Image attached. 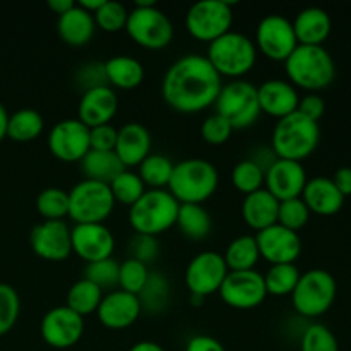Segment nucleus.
Wrapping results in <instances>:
<instances>
[{"instance_id": "obj_12", "label": "nucleus", "mask_w": 351, "mask_h": 351, "mask_svg": "<svg viewBox=\"0 0 351 351\" xmlns=\"http://www.w3.org/2000/svg\"><path fill=\"white\" fill-rule=\"evenodd\" d=\"M254 43L259 53L273 62H285L298 47L293 24L280 14H271L261 19Z\"/></svg>"}, {"instance_id": "obj_8", "label": "nucleus", "mask_w": 351, "mask_h": 351, "mask_svg": "<svg viewBox=\"0 0 351 351\" xmlns=\"http://www.w3.org/2000/svg\"><path fill=\"white\" fill-rule=\"evenodd\" d=\"M338 293L335 276L326 269H308L300 274L291 297L295 312L305 319H317L332 307Z\"/></svg>"}, {"instance_id": "obj_23", "label": "nucleus", "mask_w": 351, "mask_h": 351, "mask_svg": "<svg viewBox=\"0 0 351 351\" xmlns=\"http://www.w3.org/2000/svg\"><path fill=\"white\" fill-rule=\"evenodd\" d=\"M117 110H119V96L115 89L110 86H101L82 93L79 99L77 120L88 129L106 125L117 115Z\"/></svg>"}, {"instance_id": "obj_39", "label": "nucleus", "mask_w": 351, "mask_h": 351, "mask_svg": "<svg viewBox=\"0 0 351 351\" xmlns=\"http://www.w3.org/2000/svg\"><path fill=\"white\" fill-rule=\"evenodd\" d=\"M36 211L43 221H64L69 216V192L58 187H48L36 197Z\"/></svg>"}, {"instance_id": "obj_17", "label": "nucleus", "mask_w": 351, "mask_h": 351, "mask_svg": "<svg viewBox=\"0 0 351 351\" xmlns=\"http://www.w3.org/2000/svg\"><path fill=\"white\" fill-rule=\"evenodd\" d=\"M71 242L72 254L86 264L110 259L115 250V237L105 223L75 225L71 228Z\"/></svg>"}, {"instance_id": "obj_48", "label": "nucleus", "mask_w": 351, "mask_h": 351, "mask_svg": "<svg viewBox=\"0 0 351 351\" xmlns=\"http://www.w3.org/2000/svg\"><path fill=\"white\" fill-rule=\"evenodd\" d=\"M75 84L82 89V93L89 91V89L101 88V86H108L105 74V62H88V64L81 65L75 72Z\"/></svg>"}, {"instance_id": "obj_51", "label": "nucleus", "mask_w": 351, "mask_h": 351, "mask_svg": "<svg viewBox=\"0 0 351 351\" xmlns=\"http://www.w3.org/2000/svg\"><path fill=\"white\" fill-rule=\"evenodd\" d=\"M297 112L319 123V120H321L326 113V101L322 99V96L317 95V93H308L307 96L300 98Z\"/></svg>"}, {"instance_id": "obj_45", "label": "nucleus", "mask_w": 351, "mask_h": 351, "mask_svg": "<svg viewBox=\"0 0 351 351\" xmlns=\"http://www.w3.org/2000/svg\"><path fill=\"white\" fill-rule=\"evenodd\" d=\"M312 213L302 201V197L290 199V201L280 202V209H278V225L285 226V228L291 230V232L298 233L311 219Z\"/></svg>"}, {"instance_id": "obj_27", "label": "nucleus", "mask_w": 351, "mask_h": 351, "mask_svg": "<svg viewBox=\"0 0 351 351\" xmlns=\"http://www.w3.org/2000/svg\"><path fill=\"white\" fill-rule=\"evenodd\" d=\"M278 209H280V201L266 189H261V191L243 197L242 218L245 225L254 232H263V230L276 225Z\"/></svg>"}, {"instance_id": "obj_38", "label": "nucleus", "mask_w": 351, "mask_h": 351, "mask_svg": "<svg viewBox=\"0 0 351 351\" xmlns=\"http://www.w3.org/2000/svg\"><path fill=\"white\" fill-rule=\"evenodd\" d=\"M108 185L110 191H112L113 199H115V204L120 202V204L129 206V208L136 204L147 191L146 185L143 184L141 177L137 175V171L129 170V168L120 171Z\"/></svg>"}, {"instance_id": "obj_34", "label": "nucleus", "mask_w": 351, "mask_h": 351, "mask_svg": "<svg viewBox=\"0 0 351 351\" xmlns=\"http://www.w3.org/2000/svg\"><path fill=\"white\" fill-rule=\"evenodd\" d=\"M45 120L36 110L21 108L9 115L7 137L16 143H31L43 134Z\"/></svg>"}, {"instance_id": "obj_28", "label": "nucleus", "mask_w": 351, "mask_h": 351, "mask_svg": "<svg viewBox=\"0 0 351 351\" xmlns=\"http://www.w3.org/2000/svg\"><path fill=\"white\" fill-rule=\"evenodd\" d=\"M57 33L65 45L84 47L96 33L95 17L75 3L69 12L58 16Z\"/></svg>"}, {"instance_id": "obj_20", "label": "nucleus", "mask_w": 351, "mask_h": 351, "mask_svg": "<svg viewBox=\"0 0 351 351\" xmlns=\"http://www.w3.org/2000/svg\"><path fill=\"white\" fill-rule=\"evenodd\" d=\"M143 314V307L137 295L127 293L123 290H112L103 295L101 304L96 311L99 324L112 331H123L136 324Z\"/></svg>"}, {"instance_id": "obj_54", "label": "nucleus", "mask_w": 351, "mask_h": 351, "mask_svg": "<svg viewBox=\"0 0 351 351\" xmlns=\"http://www.w3.org/2000/svg\"><path fill=\"white\" fill-rule=\"evenodd\" d=\"M331 180L343 197H348V195H351V168L350 167L338 168L335 177H332Z\"/></svg>"}, {"instance_id": "obj_42", "label": "nucleus", "mask_w": 351, "mask_h": 351, "mask_svg": "<svg viewBox=\"0 0 351 351\" xmlns=\"http://www.w3.org/2000/svg\"><path fill=\"white\" fill-rule=\"evenodd\" d=\"M127 16H129V10L115 0H105V3L93 14L96 29H101L105 33H119L125 29Z\"/></svg>"}, {"instance_id": "obj_36", "label": "nucleus", "mask_w": 351, "mask_h": 351, "mask_svg": "<svg viewBox=\"0 0 351 351\" xmlns=\"http://www.w3.org/2000/svg\"><path fill=\"white\" fill-rule=\"evenodd\" d=\"M137 168H139L137 175L141 177L143 184L146 185L147 191H158V189L168 187L175 163L165 154L151 153Z\"/></svg>"}, {"instance_id": "obj_31", "label": "nucleus", "mask_w": 351, "mask_h": 351, "mask_svg": "<svg viewBox=\"0 0 351 351\" xmlns=\"http://www.w3.org/2000/svg\"><path fill=\"white\" fill-rule=\"evenodd\" d=\"M228 271H254L257 263L261 261L259 247H257L256 237L242 235L237 237L223 254Z\"/></svg>"}, {"instance_id": "obj_44", "label": "nucleus", "mask_w": 351, "mask_h": 351, "mask_svg": "<svg viewBox=\"0 0 351 351\" xmlns=\"http://www.w3.org/2000/svg\"><path fill=\"white\" fill-rule=\"evenodd\" d=\"M149 266L139 263L136 259L127 257L122 264H120L119 273V287L120 290L127 291V293L139 295L141 290L146 285L147 278H149Z\"/></svg>"}, {"instance_id": "obj_13", "label": "nucleus", "mask_w": 351, "mask_h": 351, "mask_svg": "<svg viewBox=\"0 0 351 351\" xmlns=\"http://www.w3.org/2000/svg\"><path fill=\"white\" fill-rule=\"evenodd\" d=\"M223 254L215 250H204L192 257L185 269V287L191 291V295L206 298L209 295L218 293L228 274Z\"/></svg>"}, {"instance_id": "obj_5", "label": "nucleus", "mask_w": 351, "mask_h": 351, "mask_svg": "<svg viewBox=\"0 0 351 351\" xmlns=\"http://www.w3.org/2000/svg\"><path fill=\"white\" fill-rule=\"evenodd\" d=\"M204 57L218 72L219 77L237 81L254 69L257 62V48L254 40L245 34L228 31L208 45V53Z\"/></svg>"}, {"instance_id": "obj_22", "label": "nucleus", "mask_w": 351, "mask_h": 351, "mask_svg": "<svg viewBox=\"0 0 351 351\" xmlns=\"http://www.w3.org/2000/svg\"><path fill=\"white\" fill-rule=\"evenodd\" d=\"M261 113L273 119H285L298 110V89L285 79H267L257 88Z\"/></svg>"}, {"instance_id": "obj_21", "label": "nucleus", "mask_w": 351, "mask_h": 351, "mask_svg": "<svg viewBox=\"0 0 351 351\" xmlns=\"http://www.w3.org/2000/svg\"><path fill=\"white\" fill-rule=\"evenodd\" d=\"M307 171L304 165L298 161L280 160L278 158L266 171L264 177V189L280 202L290 199L302 197L305 185H307Z\"/></svg>"}, {"instance_id": "obj_41", "label": "nucleus", "mask_w": 351, "mask_h": 351, "mask_svg": "<svg viewBox=\"0 0 351 351\" xmlns=\"http://www.w3.org/2000/svg\"><path fill=\"white\" fill-rule=\"evenodd\" d=\"M300 351H339V343L328 326L312 322L302 332Z\"/></svg>"}, {"instance_id": "obj_40", "label": "nucleus", "mask_w": 351, "mask_h": 351, "mask_svg": "<svg viewBox=\"0 0 351 351\" xmlns=\"http://www.w3.org/2000/svg\"><path fill=\"white\" fill-rule=\"evenodd\" d=\"M264 177H266V171L249 158L239 161L232 170L233 187L243 195H249L264 189Z\"/></svg>"}, {"instance_id": "obj_30", "label": "nucleus", "mask_w": 351, "mask_h": 351, "mask_svg": "<svg viewBox=\"0 0 351 351\" xmlns=\"http://www.w3.org/2000/svg\"><path fill=\"white\" fill-rule=\"evenodd\" d=\"M79 165L88 180L101 182V184H110L120 171L125 170V167L117 158L115 151L89 149Z\"/></svg>"}, {"instance_id": "obj_14", "label": "nucleus", "mask_w": 351, "mask_h": 351, "mask_svg": "<svg viewBox=\"0 0 351 351\" xmlns=\"http://www.w3.org/2000/svg\"><path fill=\"white\" fill-rule=\"evenodd\" d=\"M223 304L237 311H252L267 297L263 274L254 271H230L218 291Z\"/></svg>"}, {"instance_id": "obj_35", "label": "nucleus", "mask_w": 351, "mask_h": 351, "mask_svg": "<svg viewBox=\"0 0 351 351\" xmlns=\"http://www.w3.org/2000/svg\"><path fill=\"white\" fill-rule=\"evenodd\" d=\"M141 302L143 311L149 312V314L158 315L168 307L170 304V283L168 278L163 273L158 271H151L149 278H147L146 285L137 295Z\"/></svg>"}, {"instance_id": "obj_1", "label": "nucleus", "mask_w": 351, "mask_h": 351, "mask_svg": "<svg viewBox=\"0 0 351 351\" xmlns=\"http://www.w3.org/2000/svg\"><path fill=\"white\" fill-rule=\"evenodd\" d=\"M221 88V77L208 58L199 53H187L165 72L161 96L175 112L194 115L215 106Z\"/></svg>"}, {"instance_id": "obj_9", "label": "nucleus", "mask_w": 351, "mask_h": 351, "mask_svg": "<svg viewBox=\"0 0 351 351\" xmlns=\"http://www.w3.org/2000/svg\"><path fill=\"white\" fill-rule=\"evenodd\" d=\"M115 208L108 184L95 180L77 182L69 191V216L75 225L105 223Z\"/></svg>"}, {"instance_id": "obj_25", "label": "nucleus", "mask_w": 351, "mask_h": 351, "mask_svg": "<svg viewBox=\"0 0 351 351\" xmlns=\"http://www.w3.org/2000/svg\"><path fill=\"white\" fill-rule=\"evenodd\" d=\"M302 201L308 208V211L319 216H332L341 211L345 204V197L339 194L336 185L328 177H314L308 178L304 192H302Z\"/></svg>"}, {"instance_id": "obj_11", "label": "nucleus", "mask_w": 351, "mask_h": 351, "mask_svg": "<svg viewBox=\"0 0 351 351\" xmlns=\"http://www.w3.org/2000/svg\"><path fill=\"white\" fill-rule=\"evenodd\" d=\"M233 9L232 3L223 0H204L187 10L185 27L194 40L213 43L219 36L232 31Z\"/></svg>"}, {"instance_id": "obj_47", "label": "nucleus", "mask_w": 351, "mask_h": 351, "mask_svg": "<svg viewBox=\"0 0 351 351\" xmlns=\"http://www.w3.org/2000/svg\"><path fill=\"white\" fill-rule=\"evenodd\" d=\"M233 134V127L218 113H213L202 122L201 136L211 146H221L228 143Z\"/></svg>"}, {"instance_id": "obj_57", "label": "nucleus", "mask_w": 351, "mask_h": 351, "mask_svg": "<svg viewBox=\"0 0 351 351\" xmlns=\"http://www.w3.org/2000/svg\"><path fill=\"white\" fill-rule=\"evenodd\" d=\"M75 3H77V5L81 7V9H84L86 12L95 14L96 10H98L99 7H101L103 3H105V0H79V2H75Z\"/></svg>"}, {"instance_id": "obj_53", "label": "nucleus", "mask_w": 351, "mask_h": 351, "mask_svg": "<svg viewBox=\"0 0 351 351\" xmlns=\"http://www.w3.org/2000/svg\"><path fill=\"white\" fill-rule=\"evenodd\" d=\"M249 160H252L254 163L259 165L264 171H267V168L278 160V156L274 154V151L271 149V146H261L257 149H254V153L250 154Z\"/></svg>"}, {"instance_id": "obj_16", "label": "nucleus", "mask_w": 351, "mask_h": 351, "mask_svg": "<svg viewBox=\"0 0 351 351\" xmlns=\"http://www.w3.org/2000/svg\"><path fill=\"white\" fill-rule=\"evenodd\" d=\"M43 341L57 350H67L77 345L84 335V317L60 305L43 315L40 326Z\"/></svg>"}, {"instance_id": "obj_29", "label": "nucleus", "mask_w": 351, "mask_h": 351, "mask_svg": "<svg viewBox=\"0 0 351 351\" xmlns=\"http://www.w3.org/2000/svg\"><path fill=\"white\" fill-rule=\"evenodd\" d=\"M105 74L110 88L130 91L143 84L146 71L137 58L130 55H115L105 62Z\"/></svg>"}, {"instance_id": "obj_18", "label": "nucleus", "mask_w": 351, "mask_h": 351, "mask_svg": "<svg viewBox=\"0 0 351 351\" xmlns=\"http://www.w3.org/2000/svg\"><path fill=\"white\" fill-rule=\"evenodd\" d=\"M257 247H259L261 259L274 264H295L302 254L300 235L281 225H273L269 228L257 232Z\"/></svg>"}, {"instance_id": "obj_7", "label": "nucleus", "mask_w": 351, "mask_h": 351, "mask_svg": "<svg viewBox=\"0 0 351 351\" xmlns=\"http://www.w3.org/2000/svg\"><path fill=\"white\" fill-rule=\"evenodd\" d=\"M125 31L130 40L146 50H163L173 41L170 17L154 2H137L127 16Z\"/></svg>"}, {"instance_id": "obj_58", "label": "nucleus", "mask_w": 351, "mask_h": 351, "mask_svg": "<svg viewBox=\"0 0 351 351\" xmlns=\"http://www.w3.org/2000/svg\"><path fill=\"white\" fill-rule=\"evenodd\" d=\"M7 123H9V113L5 106L0 105V143L7 137Z\"/></svg>"}, {"instance_id": "obj_2", "label": "nucleus", "mask_w": 351, "mask_h": 351, "mask_svg": "<svg viewBox=\"0 0 351 351\" xmlns=\"http://www.w3.org/2000/svg\"><path fill=\"white\" fill-rule=\"evenodd\" d=\"M283 64L287 81L297 89L317 93L331 86L336 77L335 60L324 47L298 45Z\"/></svg>"}, {"instance_id": "obj_49", "label": "nucleus", "mask_w": 351, "mask_h": 351, "mask_svg": "<svg viewBox=\"0 0 351 351\" xmlns=\"http://www.w3.org/2000/svg\"><path fill=\"white\" fill-rule=\"evenodd\" d=\"M129 254L130 259H136L139 263L149 266L154 263L160 254V243H158L156 237H147V235H134L129 243Z\"/></svg>"}, {"instance_id": "obj_55", "label": "nucleus", "mask_w": 351, "mask_h": 351, "mask_svg": "<svg viewBox=\"0 0 351 351\" xmlns=\"http://www.w3.org/2000/svg\"><path fill=\"white\" fill-rule=\"evenodd\" d=\"M74 5H75L74 0H50V2H48V9L53 10L57 16H62V14L69 12Z\"/></svg>"}, {"instance_id": "obj_10", "label": "nucleus", "mask_w": 351, "mask_h": 351, "mask_svg": "<svg viewBox=\"0 0 351 351\" xmlns=\"http://www.w3.org/2000/svg\"><path fill=\"white\" fill-rule=\"evenodd\" d=\"M215 113L221 115L235 129H249L263 115L257 99V86L237 79L223 84L215 103Z\"/></svg>"}, {"instance_id": "obj_50", "label": "nucleus", "mask_w": 351, "mask_h": 351, "mask_svg": "<svg viewBox=\"0 0 351 351\" xmlns=\"http://www.w3.org/2000/svg\"><path fill=\"white\" fill-rule=\"evenodd\" d=\"M117 132L119 129L106 123V125H98L89 129V146L93 151H115Z\"/></svg>"}, {"instance_id": "obj_4", "label": "nucleus", "mask_w": 351, "mask_h": 351, "mask_svg": "<svg viewBox=\"0 0 351 351\" xmlns=\"http://www.w3.org/2000/svg\"><path fill=\"white\" fill-rule=\"evenodd\" d=\"M319 141H321L319 123L295 112L278 120L269 146L280 160L302 163L317 149Z\"/></svg>"}, {"instance_id": "obj_37", "label": "nucleus", "mask_w": 351, "mask_h": 351, "mask_svg": "<svg viewBox=\"0 0 351 351\" xmlns=\"http://www.w3.org/2000/svg\"><path fill=\"white\" fill-rule=\"evenodd\" d=\"M300 269L297 264H274L269 266L264 278V287L267 295L271 297H288L293 293L298 280H300Z\"/></svg>"}, {"instance_id": "obj_46", "label": "nucleus", "mask_w": 351, "mask_h": 351, "mask_svg": "<svg viewBox=\"0 0 351 351\" xmlns=\"http://www.w3.org/2000/svg\"><path fill=\"white\" fill-rule=\"evenodd\" d=\"M21 312V298L16 288L0 283V336L7 335L16 326Z\"/></svg>"}, {"instance_id": "obj_19", "label": "nucleus", "mask_w": 351, "mask_h": 351, "mask_svg": "<svg viewBox=\"0 0 351 351\" xmlns=\"http://www.w3.org/2000/svg\"><path fill=\"white\" fill-rule=\"evenodd\" d=\"M29 243L40 259L62 263L72 254L71 228L65 221H41L31 230Z\"/></svg>"}, {"instance_id": "obj_6", "label": "nucleus", "mask_w": 351, "mask_h": 351, "mask_svg": "<svg viewBox=\"0 0 351 351\" xmlns=\"http://www.w3.org/2000/svg\"><path fill=\"white\" fill-rule=\"evenodd\" d=\"M180 204L167 191H146V194L129 208V223L137 235L160 237L173 228Z\"/></svg>"}, {"instance_id": "obj_26", "label": "nucleus", "mask_w": 351, "mask_h": 351, "mask_svg": "<svg viewBox=\"0 0 351 351\" xmlns=\"http://www.w3.org/2000/svg\"><path fill=\"white\" fill-rule=\"evenodd\" d=\"M291 24L298 45H308V47H322L332 29L331 17L321 7H307L300 10Z\"/></svg>"}, {"instance_id": "obj_15", "label": "nucleus", "mask_w": 351, "mask_h": 351, "mask_svg": "<svg viewBox=\"0 0 351 351\" xmlns=\"http://www.w3.org/2000/svg\"><path fill=\"white\" fill-rule=\"evenodd\" d=\"M51 156L64 163H81L89 153V129L77 119H65L51 127L47 137Z\"/></svg>"}, {"instance_id": "obj_32", "label": "nucleus", "mask_w": 351, "mask_h": 351, "mask_svg": "<svg viewBox=\"0 0 351 351\" xmlns=\"http://www.w3.org/2000/svg\"><path fill=\"white\" fill-rule=\"evenodd\" d=\"M175 226L185 239L204 240L211 233L213 221L202 204H180Z\"/></svg>"}, {"instance_id": "obj_52", "label": "nucleus", "mask_w": 351, "mask_h": 351, "mask_svg": "<svg viewBox=\"0 0 351 351\" xmlns=\"http://www.w3.org/2000/svg\"><path fill=\"white\" fill-rule=\"evenodd\" d=\"M185 351H226L225 346L216 338L208 335H197L191 338L185 346Z\"/></svg>"}, {"instance_id": "obj_24", "label": "nucleus", "mask_w": 351, "mask_h": 351, "mask_svg": "<svg viewBox=\"0 0 351 351\" xmlns=\"http://www.w3.org/2000/svg\"><path fill=\"white\" fill-rule=\"evenodd\" d=\"M153 139L146 125L139 122L123 123L117 132L115 154L125 168H136L151 154Z\"/></svg>"}, {"instance_id": "obj_43", "label": "nucleus", "mask_w": 351, "mask_h": 351, "mask_svg": "<svg viewBox=\"0 0 351 351\" xmlns=\"http://www.w3.org/2000/svg\"><path fill=\"white\" fill-rule=\"evenodd\" d=\"M119 273H120V263L113 257L110 259L98 261V263L86 264L84 278L99 287L101 290H110L119 287Z\"/></svg>"}, {"instance_id": "obj_3", "label": "nucleus", "mask_w": 351, "mask_h": 351, "mask_svg": "<svg viewBox=\"0 0 351 351\" xmlns=\"http://www.w3.org/2000/svg\"><path fill=\"white\" fill-rule=\"evenodd\" d=\"M219 173L215 165L202 158H189L175 163L167 191L178 204H202L215 195Z\"/></svg>"}, {"instance_id": "obj_33", "label": "nucleus", "mask_w": 351, "mask_h": 351, "mask_svg": "<svg viewBox=\"0 0 351 351\" xmlns=\"http://www.w3.org/2000/svg\"><path fill=\"white\" fill-rule=\"evenodd\" d=\"M103 295L105 293H103L101 288L82 278V280H77L69 288L65 307H69L81 317H86V315L96 314L99 304H101Z\"/></svg>"}, {"instance_id": "obj_56", "label": "nucleus", "mask_w": 351, "mask_h": 351, "mask_svg": "<svg viewBox=\"0 0 351 351\" xmlns=\"http://www.w3.org/2000/svg\"><path fill=\"white\" fill-rule=\"evenodd\" d=\"M129 351H167V350L154 341H139L134 346H130Z\"/></svg>"}]
</instances>
